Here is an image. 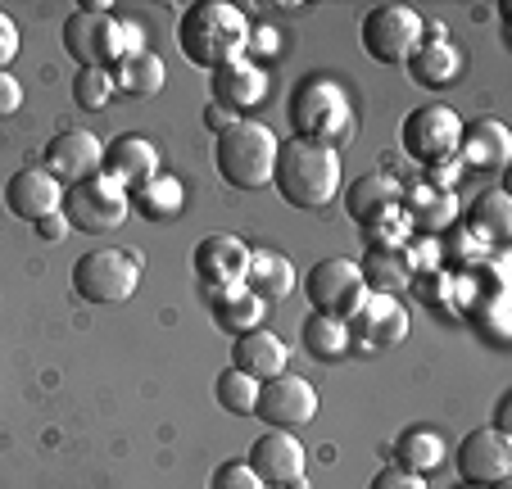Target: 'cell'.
I'll return each mask as SVG.
<instances>
[{
  "instance_id": "4",
  "label": "cell",
  "mask_w": 512,
  "mask_h": 489,
  "mask_svg": "<svg viewBox=\"0 0 512 489\" xmlns=\"http://www.w3.org/2000/svg\"><path fill=\"white\" fill-rule=\"evenodd\" d=\"M277 136L254 118H236L227 132H218L213 141V163L218 177L236 191H263L272 182V163H277Z\"/></svg>"
},
{
  "instance_id": "33",
  "label": "cell",
  "mask_w": 512,
  "mask_h": 489,
  "mask_svg": "<svg viewBox=\"0 0 512 489\" xmlns=\"http://www.w3.org/2000/svg\"><path fill=\"white\" fill-rule=\"evenodd\" d=\"M213 399L223 403L232 417H250L254 413V399H259V381H250L245 372L227 367V372H218V381H213Z\"/></svg>"
},
{
  "instance_id": "35",
  "label": "cell",
  "mask_w": 512,
  "mask_h": 489,
  "mask_svg": "<svg viewBox=\"0 0 512 489\" xmlns=\"http://www.w3.org/2000/svg\"><path fill=\"white\" fill-rule=\"evenodd\" d=\"M472 322L485 331V340H490V345L503 349V340H508V331H503V290H494L490 299H481V304H476Z\"/></svg>"
},
{
  "instance_id": "25",
  "label": "cell",
  "mask_w": 512,
  "mask_h": 489,
  "mask_svg": "<svg viewBox=\"0 0 512 489\" xmlns=\"http://www.w3.org/2000/svg\"><path fill=\"white\" fill-rule=\"evenodd\" d=\"M213 304V322L232 331V336H245V331H259L263 317H268V304H263L254 290L245 286H227V290H209Z\"/></svg>"
},
{
  "instance_id": "30",
  "label": "cell",
  "mask_w": 512,
  "mask_h": 489,
  "mask_svg": "<svg viewBox=\"0 0 512 489\" xmlns=\"http://www.w3.org/2000/svg\"><path fill=\"white\" fill-rule=\"evenodd\" d=\"M168 82V68L155 50H141V55H127L123 64L114 68V91L123 96H159Z\"/></svg>"
},
{
  "instance_id": "23",
  "label": "cell",
  "mask_w": 512,
  "mask_h": 489,
  "mask_svg": "<svg viewBox=\"0 0 512 489\" xmlns=\"http://www.w3.org/2000/svg\"><path fill=\"white\" fill-rule=\"evenodd\" d=\"M408 77H413L417 87H426V91H440V87H449V82L458 77V50L449 46L445 28H426L422 46H417L413 59H408Z\"/></svg>"
},
{
  "instance_id": "3",
  "label": "cell",
  "mask_w": 512,
  "mask_h": 489,
  "mask_svg": "<svg viewBox=\"0 0 512 489\" xmlns=\"http://www.w3.org/2000/svg\"><path fill=\"white\" fill-rule=\"evenodd\" d=\"M64 50L73 55L78 68H105L114 73L127 55H141V32L136 23L114 19L105 5H87V10H73L64 19V32H59Z\"/></svg>"
},
{
  "instance_id": "5",
  "label": "cell",
  "mask_w": 512,
  "mask_h": 489,
  "mask_svg": "<svg viewBox=\"0 0 512 489\" xmlns=\"http://www.w3.org/2000/svg\"><path fill=\"white\" fill-rule=\"evenodd\" d=\"M286 118H290V132L300 141H313V145H336L340 136H349L354 127V105H349L345 87L331 82V77H309L295 87L286 105Z\"/></svg>"
},
{
  "instance_id": "22",
  "label": "cell",
  "mask_w": 512,
  "mask_h": 489,
  "mask_svg": "<svg viewBox=\"0 0 512 489\" xmlns=\"http://www.w3.org/2000/svg\"><path fill=\"white\" fill-rule=\"evenodd\" d=\"M358 272L372 295H395L417 277V263L404 245H368V254L358 259Z\"/></svg>"
},
{
  "instance_id": "8",
  "label": "cell",
  "mask_w": 512,
  "mask_h": 489,
  "mask_svg": "<svg viewBox=\"0 0 512 489\" xmlns=\"http://www.w3.org/2000/svg\"><path fill=\"white\" fill-rule=\"evenodd\" d=\"M136 286H141V263L123 250H91L73 263V290L96 308L123 304L136 295Z\"/></svg>"
},
{
  "instance_id": "27",
  "label": "cell",
  "mask_w": 512,
  "mask_h": 489,
  "mask_svg": "<svg viewBox=\"0 0 512 489\" xmlns=\"http://www.w3.org/2000/svg\"><path fill=\"white\" fill-rule=\"evenodd\" d=\"M241 286L254 290L263 304H281V299L295 290V263L272 250H250V268H245Z\"/></svg>"
},
{
  "instance_id": "34",
  "label": "cell",
  "mask_w": 512,
  "mask_h": 489,
  "mask_svg": "<svg viewBox=\"0 0 512 489\" xmlns=\"http://www.w3.org/2000/svg\"><path fill=\"white\" fill-rule=\"evenodd\" d=\"M73 100H78V109H87V114H100V109L114 100V73H105V68H78V77H73Z\"/></svg>"
},
{
  "instance_id": "24",
  "label": "cell",
  "mask_w": 512,
  "mask_h": 489,
  "mask_svg": "<svg viewBox=\"0 0 512 489\" xmlns=\"http://www.w3.org/2000/svg\"><path fill=\"white\" fill-rule=\"evenodd\" d=\"M399 209H404V218H408V231H417V236H440V231L458 218L454 195L435 191V186H413V191H399Z\"/></svg>"
},
{
  "instance_id": "7",
  "label": "cell",
  "mask_w": 512,
  "mask_h": 489,
  "mask_svg": "<svg viewBox=\"0 0 512 489\" xmlns=\"http://www.w3.org/2000/svg\"><path fill=\"white\" fill-rule=\"evenodd\" d=\"M458 136H463V118L440 100L408 109L404 123H399V145L422 168H440L449 154H458Z\"/></svg>"
},
{
  "instance_id": "1",
  "label": "cell",
  "mask_w": 512,
  "mask_h": 489,
  "mask_svg": "<svg viewBox=\"0 0 512 489\" xmlns=\"http://www.w3.org/2000/svg\"><path fill=\"white\" fill-rule=\"evenodd\" d=\"M250 37V19L227 0H195V5H186L182 23H177V46H182L186 64L209 68V73L232 64V59H245Z\"/></svg>"
},
{
  "instance_id": "6",
  "label": "cell",
  "mask_w": 512,
  "mask_h": 489,
  "mask_svg": "<svg viewBox=\"0 0 512 489\" xmlns=\"http://www.w3.org/2000/svg\"><path fill=\"white\" fill-rule=\"evenodd\" d=\"M422 37H426V23L408 5H372L363 14V23H358V41H363L368 59H377L386 68L408 64L413 50L422 46Z\"/></svg>"
},
{
  "instance_id": "12",
  "label": "cell",
  "mask_w": 512,
  "mask_h": 489,
  "mask_svg": "<svg viewBox=\"0 0 512 489\" xmlns=\"http://www.w3.org/2000/svg\"><path fill=\"white\" fill-rule=\"evenodd\" d=\"M458 476L463 485L476 489H499L512 476V440L494 426H476L463 444H458Z\"/></svg>"
},
{
  "instance_id": "13",
  "label": "cell",
  "mask_w": 512,
  "mask_h": 489,
  "mask_svg": "<svg viewBox=\"0 0 512 489\" xmlns=\"http://www.w3.org/2000/svg\"><path fill=\"white\" fill-rule=\"evenodd\" d=\"M100 159H105V141L87 127H68V132L50 136L46 150H41V168L59 186H78L87 177H100Z\"/></svg>"
},
{
  "instance_id": "38",
  "label": "cell",
  "mask_w": 512,
  "mask_h": 489,
  "mask_svg": "<svg viewBox=\"0 0 512 489\" xmlns=\"http://www.w3.org/2000/svg\"><path fill=\"white\" fill-rule=\"evenodd\" d=\"M14 59H19V23L0 10V73H10Z\"/></svg>"
},
{
  "instance_id": "40",
  "label": "cell",
  "mask_w": 512,
  "mask_h": 489,
  "mask_svg": "<svg viewBox=\"0 0 512 489\" xmlns=\"http://www.w3.org/2000/svg\"><path fill=\"white\" fill-rule=\"evenodd\" d=\"M32 227H37V236H41V240H50V245H59L64 236H73V227H68L64 213H46V218L32 222Z\"/></svg>"
},
{
  "instance_id": "17",
  "label": "cell",
  "mask_w": 512,
  "mask_h": 489,
  "mask_svg": "<svg viewBox=\"0 0 512 489\" xmlns=\"http://www.w3.org/2000/svg\"><path fill=\"white\" fill-rule=\"evenodd\" d=\"M100 177H109L118 191L132 195L136 186L159 177V150L145 141V136H132V132L114 136V141L105 145V159H100Z\"/></svg>"
},
{
  "instance_id": "11",
  "label": "cell",
  "mask_w": 512,
  "mask_h": 489,
  "mask_svg": "<svg viewBox=\"0 0 512 489\" xmlns=\"http://www.w3.org/2000/svg\"><path fill=\"white\" fill-rule=\"evenodd\" d=\"M254 413H259V422L268 426V431H300V426H309L313 417H318V390H313V381H304V376L281 372L259 385Z\"/></svg>"
},
{
  "instance_id": "31",
  "label": "cell",
  "mask_w": 512,
  "mask_h": 489,
  "mask_svg": "<svg viewBox=\"0 0 512 489\" xmlns=\"http://www.w3.org/2000/svg\"><path fill=\"white\" fill-rule=\"evenodd\" d=\"M440 462H445V440L435 431H426V426H408L395 440V467L413 471V476H426V471H435Z\"/></svg>"
},
{
  "instance_id": "42",
  "label": "cell",
  "mask_w": 512,
  "mask_h": 489,
  "mask_svg": "<svg viewBox=\"0 0 512 489\" xmlns=\"http://www.w3.org/2000/svg\"><path fill=\"white\" fill-rule=\"evenodd\" d=\"M508 408H512V394H503L499 413H494V431H503V435H508Z\"/></svg>"
},
{
  "instance_id": "18",
  "label": "cell",
  "mask_w": 512,
  "mask_h": 489,
  "mask_svg": "<svg viewBox=\"0 0 512 489\" xmlns=\"http://www.w3.org/2000/svg\"><path fill=\"white\" fill-rule=\"evenodd\" d=\"M59 204H64V186L46 168H19L5 182V209L23 222H41L46 213H59Z\"/></svg>"
},
{
  "instance_id": "16",
  "label": "cell",
  "mask_w": 512,
  "mask_h": 489,
  "mask_svg": "<svg viewBox=\"0 0 512 489\" xmlns=\"http://www.w3.org/2000/svg\"><path fill=\"white\" fill-rule=\"evenodd\" d=\"M191 268L200 277L204 290H227V286H241L245 268H250V245L241 236H227V231H213L195 245L191 254Z\"/></svg>"
},
{
  "instance_id": "15",
  "label": "cell",
  "mask_w": 512,
  "mask_h": 489,
  "mask_svg": "<svg viewBox=\"0 0 512 489\" xmlns=\"http://www.w3.org/2000/svg\"><path fill=\"white\" fill-rule=\"evenodd\" d=\"M250 471L263 480V489H300L304 485V444L295 431H268L250 444Z\"/></svg>"
},
{
  "instance_id": "14",
  "label": "cell",
  "mask_w": 512,
  "mask_h": 489,
  "mask_svg": "<svg viewBox=\"0 0 512 489\" xmlns=\"http://www.w3.org/2000/svg\"><path fill=\"white\" fill-rule=\"evenodd\" d=\"M349 326V345H363V349H390V345H404L408 336V308L399 304L395 295H372L345 317Z\"/></svg>"
},
{
  "instance_id": "10",
  "label": "cell",
  "mask_w": 512,
  "mask_h": 489,
  "mask_svg": "<svg viewBox=\"0 0 512 489\" xmlns=\"http://www.w3.org/2000/svg\"><path fill=\"white\" fill-rule=\"evenodd\" d=\"M304 295H309L313 313H327L345 322L363 299H368V286H363V272H358V259H322L309 268L304 277Z\"/></svg>"
},
{
  "instance_id": "9",
  "label": "cell",
  "mask_w": 512,
  "mask_h": 489,
  "mask_svg": "<svg viewBox=\"0 0 512 489\" xmlns=\"http://www.w3.org/2000/svg\"><path fill=\"white\" fill-rule=\"evenodd\" d=\"M59 213L68 218V227L82 231V236H105V231H118L132 213V200L127 191H118L109 177H87L78 186H64V204Z\"/></svg>"
},
{
  "instance_id": "37",
  "label": "cell",
  "mask_w": 512,
  "mask_h": 489,
  "mask_svg": "<svg viewBox=\"0 0 512 489\" xmlns=\"http://www.w3.org/2000/svg\"><path fill=\"white\" fill-rule=\"evenodd\" d=\"M368 489H426V480L422 476H413V471H404V467H381L377 476L368 480Z\"/></svg>"
},
{
  "instance_id": "41",
  "label": "cell",
  "mask_w": 512,
  "mask_h": 489,
  "mask_svg": "<svg viewBox=\"0 0 512 489\" xmlns=\"http://www.w3.org/2000/svg\"><path fill=\"white\" fill-rule=\"evenodd\" d=\"M204 118H209V127H213V132H227V127H232V123H236V118H232V114H227V109H223V105H209V109H204Z\"/></svg>"
},
{
  "instance_id": "32",
  "label": "cell",
  "mask_w": 512,
  "mask_h": 489,
  "mask_svg": "<svg viewBox=\"0 0 512 489\" xmlns=\"http://www.w3.org/2000/svg\"><path fill=\"white\" fill-rule=\"evenodd\" d=\"M127 200L136 204V209L145 213V218H155V222H168V218H177L182 213V204H186V195H182V186L173 182V177H164L159 173L155 182H145V186H136Z\"/></svg>"
},
{
  "instance_id": "20",
  "label": "cell",
  "mask_w": 512,
  "mask_h": 489,
  "mask_svg": "<svg viewBox=\"0 0 512 489\" xmlns=\"http://www.w3.org/2000/svg\"><path fill=\"white\" fill-rule=\"evenodd\" d=\"M286 363H290V345L281 336H272L268 326L245 331V336H236V345H232V367L245 372L250 381H259V385L286 372Z\"/></svg>"
},
{
  "instance_id": "29",
  "label": "cell",
  "mask_w": 512,
  "mask_h": 489,
  "mask_svg": "<svg viewBox=\"0 0 512 489\" xmlns=\"http://www.w3.org/2000/svg\"><path fill=\"white\" fill-rule=\"evenodd\" d=\"M300 340H304V354L318 358V363H336L345 358L349 349V326L340 317H327V313H309L300 326Z\"/></svg>"
},
{
  "instance_id": "43",
  "label": "cell",
  "mask_w": 512,
  "mask_h": 489,
  "mask_svg": "<svg viewBox=\"0 0 512 489\" xmlns=\"http://www.w3.org/2000/svg\"><path fill=\"white\" fill-rule=\"evenodd\" d=\"M463 489H476V485H463Z\"/></svg>"
},
{
  "instance_id": "28",
  "label": "cell",
  "mask_w": 512,
  "mask_h": 489,
  "mask_svg": "<svg viewBox=\"0 0 512 489\" xmlns=\"http://www.w3.org/2000/svg\"><path fill=\"white\" fill-rule=\"evenodd\" d=\"M467 231H472L476 240H485V245H508L512 236V200L503 191H485L476 195V204L467 209Z\"/></svg>"
},
{
  "instance_id": "21",
  "label": "cell",
  "mask_w": 512,
  "mask_h": 489,
  "mask_svg": "<svg viewBox=\"0 0 512 489\" xmlns=\"http://www.w3.org/2000/svg\"><path fill=\"white\" fill-rule=\"evenodd\" d=\"M213 105H223L227 114L236 109H254L263 96H268V73L250 59H232V64L213 68Z\"/></svg>"
},
{
  "instance_id": "26",
  "label": "cell",
  "mask_w": 512,
  "mask_h": 489,
  "mask_svg": "<svg viewBox=\"0 0 512 489\" xmlns=\"http://www.w3.org/2000/svg\"><path fill=\"white\" fill-rule=\"evenodd\" d=\"M395 204H399V182L390 173H368V177H358V182H349V191H345V209L358 227L377 222Z\"/></svg>"
},
{
  "instance_id": "39",
  "label": "cell",
  "mask_w": 512,
  "mask_h": 489,
  "mask_svg": "<svg viewBox=\"0 0 512 489\" xmlns=\"http://www.w3.org/2000/svg\"><path fill=\"white\" fill-rule=\"evenodd\" d=\"M19 109H23V87L14 82L10 73H0V123H5V118H14Z\"/></svg>"
},
{
  "instance_id": "19",
  "label": "cell",
  "mask_w": 512,
  "mask_h": 489,
  "mask_svg": "<svg viewBox=\"0 0 512 489\" xmlns=\"http://www.w3.org/2000/svg\"><path fill=\"white\" fill-rule=\"evenodd\" d=\"M458 154H463V163L476 168V173H499V168H508V159H512V132L499 123V118L463 123Z\"/></svg>"
},
{
  "instance_id": "2",
  "label": "cell",
  "mask_w": 512,
  "mask_h": 489,
  "mask_svg": "<svg viewBox=\"0 0 512 489\" xmlns=\"http://www.w3.org/2000/svg\"><path fill=\"white\" fill-rule=\"evenodd\" d=\"M272 186L290 209H327L340 191V154L336 145H313V141H290L277 145V163H272Z\"/></svg>"
},
{
  "instance_id": "36",
  "label": "cell",
  "mask_w": 512,
  "mask_h": 489,
  "mask_svg": "<svg viewBox=\"0 0 512 489\" xmlns=\"http://www.w3.org/2000/svg\"><path fill=\"white\" fill-rule=\"evenodd\" d=\"M209 489H263V480L250 471V462H223L209 476Z\"/></svg>"
}]
</instances>
